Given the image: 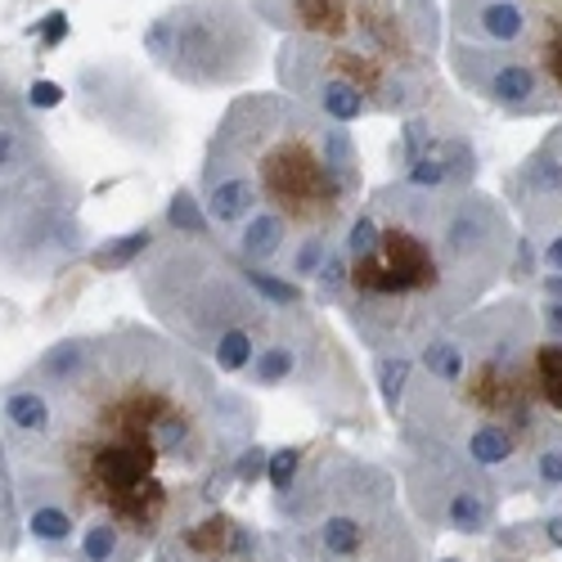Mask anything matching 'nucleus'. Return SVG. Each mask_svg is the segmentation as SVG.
<instances>
[{
    "label": "nucleus",
    "instance_id": "nucleus-1",
    "mask_svg": "<svg viewBox=\"0 0 562 562\" xmlns=\"http://www.w3.org/2000/svg\"><path fill=\"white\" fill-rule=\"evenodd\" d=\"M23 379L45 396V424L0 459L19 518L36 504L72 518V562L154 553L234 491V459L257 441V405L145 324L59 338Z\"/></svg>",
    "mask_w": 562,
    "mask_h": 562
},
{
    "label": "nucleus",
    "instance_id": "nucleus-2",
    "mask_svg": "<svg viewBox=\"0 0 562 562\" xmlns=\"http://www.w3.org/2000/svg\"><path fill=\"white\" fill-rule=\"evenodd\" d=\"M342 315L369 356H414L477 302L513 266V216L499 199L468 190L379 184L347 221Z\"/></svg>",
    "mask_w": 562,
    "mask_h": 562
},
{
    "label": "nucleus",
    "instance_id": "nucleus-3",
    "mask_svg": "<svg viewBox=\"0 0 562 562\" xmlns=\"http://www.w3.org/2000/svg\"><path fill=\"white\" fill-rule=\"evenodd\" d=\"M360 190L356 135L279 90L239 95L221 113L199 171L216 244L261 270H279L302 244H338Z\"/></svg>",
    "mask_w": 562,
    "mask_h": 562
},
{
    "label": "nucleus",
    "instance_id": "nucleus-4",
    "mask_svg": "<svg viewBox=\"0 0 562 562\" xmlns=\"http://www.w3.org/2000/svg\"><path fill=\"white\" fill-rule=\"evenodd\" d=\"M536 306L518 293L468 311L414 351L396 432L459 454L499 495H531V459L558 432L536 392Z\"/></svg>",
    "mask_w": 562,
    "mask_h": 562
},
{
    "label": "nucleus",
    "instance_id": "nucleus-5",
    "mask_svg": "<svg viewBox=\"0 0 562 562\" xmlns=\"http://www.w3.org/2000/svg\"><path fill=\"white\" fill-rule=\"evenodd\" d=\"M284 32L274 77L311 113L351 126L360 117H414L446 95L437 0H248Z\"/></svg>",
    "mask_w": 562,
    "mask_h": 562
},
{
    "label": "nucleus",
    "instance_id": "nucleus-6",
    "mask_svg": "<svg viewBox=\"0 0 562 562\" xmlns=\"http://www.w3.org/2000/svg\"><path fill=\"white\" fill-rule=\"evenodd\" d=\"M274 518L293 562H428L396 473L342 446L306 450Z\"/></svg>",
    "mask_w": 562,
    "mask_h": 562
},
{
    "label": "nucleus",
    "instance_id": "nucleus-7",
    "mask_svg": "<svg viewBox=\"0 0 562 562\" xmlns=\"http://www.w3.org/2000/svg\"><path fill=\"white\" fill-rule=\"evenodd\" d=\"M135 289L171 342L207 360L216 373L239 379L284 319V311L252 293L244 261L229 257L225 244L190 234L154 239V248L135 261Z\"/></svg>",
    "mask_w": 562,
    "mask_h": 562
},
{
    "label": "nucleus",
    "instance_id": "nucleus-8",
    "mask_svg": "<svg viewBox=\"0 0 562 562\" xmlns=\"http://www.w3.org/2000/svg\"><path fill=\"white\" fill-rule=\"evenodd\" d=\"M77 257H86L81 184L0 72V274L41 284Z\"/></svg>",
    "mask_w": 562,
    "mask_h": 562
},
{
    "label": "nucleus",
    "instance_id": "nucleus-9",
    "mask_svg": "<svg viewBox=\"0 0 562 562\" xmlns=\"http://www.w3.org/2000/svg\"><path fill=\"white\" fill-rule=\"evenodd\" d=\"M450 72L504 117H558L562 0H450Z\"/></svg>",
    "mask_w": 562,
    "mask_h": 562
},
{
    "label": "nucleus",
    "instance_id": "nucleus-10",
    "mask_svg": "<svg viewBox=\"0 0 562 562\" xmlns=\"http://www.w3.org/2000/svg\"><path fill=\"white\" fill-rule=\"evenodd\" d=\"M145 59L190 90L244 86L266 64V23L248 0H180L162 10L145 36Z\"/></svg>",
    "mask_w": 562,
    "mask_h": 562
},
{
    "label": "nucleus",
    "instance_id": "nucleus-11",
    "mask_svg": "<svg viewBox=\"0 0 562 562\" xmlns=\"http://www.w3.org/2000/svg\"><path fill=\"white\" fill-rule=\"evenodd\" d=\"M396 482L405 513L414 527L424 531H459V536H486L499 518V491L477 473L473 463L459 454L428 446V441H405L396 454Z\"/></svg>",
    "mask_w": 562,
    "mask_h": 562
},
{
    "label": "nucleus",
    "instance_id": "nucleus-12",
    "mask_svg": "<svg viewBox=\"0 0 562 562\" xmlns=\"http://www.w3.org/2000/svg\"><path fill=\"white\" fill-rule=\"evenodd\" d=\"M72 100L86 122L131 149L158 154L171 145V109L154 81L126 59H90L72 72Z\"/></svg>",
    "mask_w": 562,
    "mask_h": 562
},
{
    "label": "nucleus",
    "instance_id": "nucleus-13",
    "mask_svg": "<svg viewBox=\"0 0 562 562\" xmlns=\"http://www.w3.org/2000/svg\"><path fill=\"white\" fill-rule=\"evenodd\" d=\"M392 162L401 167L396 180L418 190H468L477 180V122L463 117V109L437 95L424 113L405 117V131L392 145Z\"/></svg>",
    "mask_w": 562,
    "mask_h": 562
},
{
    "label": "nucleus",
    "instance_id": "nucleus-14",
    "mask_svg": "<svg viewBox=\"0 0 562 562\" xmlns=\"http://www.w3.org/2000/svg\"><path fill=\"white\" fill-rule=\"evenodd\" d=\"M504 199L522 221L540 274H562V122L508 176Z\"/></svg>",
    "mask_w": 562,
    "mask_h": 562
},
{
    "label": "nucleus",
    "instance_id": "nucleus-15",
    "mask_svg": "<svg viewBox=\"0 0 562 562\" xmlns=\"http://www.w3.org/2000/svg\"><path fill=\"white\" fill-rule=\"evenodd\" d=\"M293 387L324 418H334V424H347V428H364L369 424V401H364V387L356 379L347 351L329 334V324H319L311 311L302 315V329H297V373H293Z\"/></svg>",
    "mask_w": 562,
    "mask_h": 562
},
{
    "label": "nucleus",
    "instance_id": "nucleus-16",
    "mask_svg": "<svg viewBox=\"0 0 562 562\" xmlns=\"http://www.w3.org/2000/svg\"><path fill=\"white\" fill-rule=\"evenodd\" d=\"M154 562H293L284 540L274 531L248 527L244 518H234L221 504L176 527L158 549Z\"/></svg>",
    "mask_w": 562,
    "mask_h": 562
},
{
    "label": "nucleus",
    "instance_id": "nucleus-17",
    "mask_svg": "<svg viewBox=\"0 0 562 562\" xmlns=\"http://www.w3.org/2000/svg\"><path fill=\"white\" fill-rule=\"evenodd\" d=\"M154 248V229L149 225H139V229H131V234H122V239H113V244H104V248H95L90 252V266L95 270H126V266H135L139 257H145Z\"/></svg>",
    "mask_w": 562,
    "mask_h": 562
},
{
    "label": "nucleus",
    "instance_id": "nucleus-18",
    "mask_svg": "<svg viewBox=\"0 0 562 562\" xmlns=\"http://www.w3.org/2000/svg\"><path fill=\"white\" fill-rule=\"evenodd\" d=\"M373 373H379L383 409L396 418L401 401H405V387H409V373H414V356H373Z\"/></svg>",
    "mask_w": 562,
    "mask_h": 562
},
{
    "label": "nucleus",
    "instance_id": "nucleus-19",
    "mask_svg": "<svg viewBox=\"0 0 562 562\" xmlns=\"http://www.w3.org/2000/svg\"><path fill=\"white\" fill-rule=\"evenodd\" d=\"M167 229L171 234H190V239H216L207 216H203V203L190 190H184V184H180V190L171 194V203H167Z\"/></svg>",
    "mask_w": 562,
    "mask_h": 562
},
{
    "label": "nucleus",
    "instance_id": "nucleus-20",
    "mask_svg": "<svg viewBox=\"0 0 562 562\" xmlns=\"http://www.w3.org/2000/svg\"><path fill=\"white\" fill-rule=\"evenodd\" d=\"M531 491H544V495L562 491V428L549 432L531 459Z\"/></svg>",
    "mask_w": 562,
    "mask_h": 562
},
{
    "label": "nucleus",
    "instance_id": "nucleus-21",
    "mask_svg": "<svg viewBox=\"0 0 562 562\" xmlns=\"http://www.w3.org/2000/svg\"><path fill=\"white\" fill-rule=\"evenodd\" d=\"M315 306H342V297H347V257H342V248H334L329 257H324V266L315 270Z\"/></svg>",
    "mask_w": 562,
    "mask_h": 562
},
{
    "label": "nucleus",
    "instance_id": "nucleus-22",
    "mask_svg": "<svg viewBox=\"0 0 562 562\" xmlns=\"http://www.w3.org/2000/svg\"><path fill=\"white\" fill-rule=\"evenodd\" d=\"M302 459H306V446H279V450H270V463H266V477H270L274 495L293 486V477H297V468H302Z\"/></svg>",
    "mask_w": 562,
    "mask_h": 562
},
{
    "label": "nucleus",
    "instance_id": "nucleus-23",
    "mask_svg": "<svg viewBox=\"0 0 562 562\" xmlns=\"http://www.w3.org/2000/svg\"><path fill=\"white\" fill-rule=\"evenodd\" d=\"M266 463H270V450L266 446H244L239 459H234V486H257L266 477Z\"/></svg>",
    "mask_w": 562,
    "mask_h": 562
},
{
    "label": "nucleus",
    "instance_id": "nucleus-24",
    "mask_svg": "<svg viewBox=\"0 0 562 562\" xmlns=\"http://www.w3.org/2000/svg\"><path fill=\"white\" fill-rule=\"evenodd\" d=\"M27 109L32 113H45V109H59L64 104V86H55V81H36L32 90H27Z\"/></svg>",
    "mask_w": 562,
    "mask_h": 562
},
{
    "label": "nucleus",
    "instance_id": "nucleus-25",
    "mask_svg": "<svg viewBox=\"0 0 562 562\" xmlns=\"http://www.w3.org/2000/svg\"><path fill=\"white\" fill-rule=\"evenodd\" d=\"M536 324H540V338H549V342H562V302H540L536 306Z\"/></svg>",
    "mask_w": 562,
    "mask_h": 562
},
{
    "label": "nucleus",
    "instance_id": "nucleus-26",
    "mask_svg": "<svg viewBox=\"0 0 562 562\" xmlns=\"http://www.w3.org/2000/svg\"><path fill=\"white\" fill-rule=\"evenodd\" d=\"M495 562H513V558H504V553H499V558H495Z\"/></svg>",
    "mask_w": 562,
    "mask_h": 562
},
{
    "label": "nucleus",
    "instance_id": "nucleus-27",
    "mask_svg": "<svg viewBox=\"0 0 562 562\" xmlns=\"http://www.w3.org/2000/svg\"><path fill=\"white\" fill-rule=\"evenodd\" d=\"M441 562H459V558H441Z\"/></svg>",
    "mask_w": 562,
    "mask_h": 562
}]
</instances>
